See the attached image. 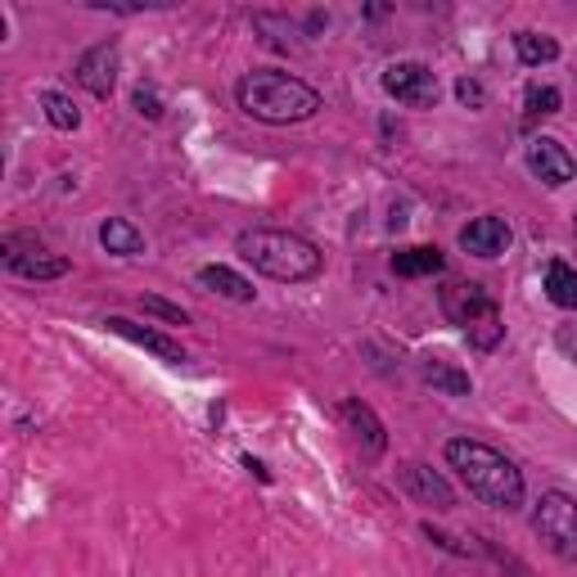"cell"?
Here are the masks:
<instances>
[{
    "label": "cell",
    "instance_id": "cell-13",
    "mask_svg": "<svg viewBox=\"0 0 577 577\" xmlns=\"http://www.w3.org/2000/svg\"><path fill=\"white\" fill-rule=\"evenodd\" d=\"M443 266H447V258L433 249V244H415V249L393 253V271L406 275V280H415V275H438Z\"/></svg>",
    "mask_w": 577,
    "mask_h": 577
},
{
    "label": "cell",
    "instance_id": "cell-11",
    "mask_svg": "<svg viewBox=\"0 0 577 577\" xmlns=\"http://www.w3.org/2000/svg\"><path fill=\"white\" fill-rule=\"evenodd\" d=\"M105 325H109L113 334H122V339H131L135 348H144V352L163 357V361H176V366L185 361V348H181V344H172L167 334H159V329H140V325H135V320H127V316H109Z\"/></svg>",
    "mask_w": 577,
    "mask_h": 577
},
{
    "label": "cell",
    "instance_id": "cell-3",
    "mask_svg": "<svg viewBox=\"0 0 577 577\" xmlns=\"http://www.w3.org/2000/svg\"><path fill=\"white\" fill-rule=\"evenodd\" d=\"M239 258L253 262V271L271 275V280H284V284H298V280H312L325 258L320 249L312 244V239L294 235V230H244L239 235Z\"/></svg>",
    "mask_w": 577,
    "mask_h": 577
},
{
    "label": "cell",
    "instance_id": "cell-8",
    "mask_svg": "<svg viewBox=\"0 0 577 577\" xmlns=\"http://www.w3.org/2000/svg\"><path fill=\"white\" fill-rule=\"evenodd\" d=\"M77 81L100 95V100H109L113 95V81H118V45H95V51H86L77 59Z\"/></svg>",
    "mask_w": 577,
    "mask_h": 577
},
{
    "label": "cell",
    "instance_id": "cell-24",
    "mask_svg": "<svg viewBox=\"0 0 577 577\" xmlns=\"http://www.w3.org/2000/svg\"><path fill=\"white\" fill-rule=\"evenodd\" d=\"M456 95H460V105H483V86H478V81H469V77H460L456 81Z\"/></svg>",
    "mask_w": 577,
    "mask_h": 577
},
{
    "label": "cell",
    "instance_id": "cell-6",
    "mask_svg": "<svg viewBox=\"0 0 577 577\" xmlns=\"http://www.w3.org/2000/svg\"><path fill=\"white\" fill-rule=\"evenodd\" d=\"M383 90H389L393 100L406 105V109H428L433 100H438V77H433V68L406 59V64L383 68Z\"/></svg>",
    "mask_w": 577,
    "mask_h": 577
},
{
    "label": "cell",
    "instance_id": "cell-17",
    "mask_svg": "<svg viewBox=\"0 0 577 577\" xmlns=\"http://www.w3.org/2000/svg\"><path fill=\"white\" fill-rule=\"evenodd\" d=\"M514 51H519V59H523L527 68H537V64L559 59V41H555V36H542V32H519V36H514Z\"/></svg>",
    "mask_w": 577,
    "mask_h": 577
},
{
    "label": "cell",
    "instance_id": "cell-14",
    "mask_svg": "<svg viewBox=\"0 0 577 577\" xmlns=\"http://www.w3.org/2000/svg\"><path fill=\"white\" fill-rule=\"evenodd\" d=\"M100 244H105L109 253H118V258H135V253H144V235H140L131 221L109 217V221L100 226Z\"/></svg>",
    "mask_w": 577,
    "mask_h": 577
},
{
    "label": "cell",
    "instance_id": "cell-1",
    "mask_svg": "<svg viewBox=\"0 0 577 577\" xmlns=\"http://www.w3.org/2000/svg\"><path fill=\"white\" fill-rule=\"evenodd\" d=\"M447 465L465 478V488L483 505H497V510H519L523 505V473L514 469V460H505L488 443L451 438L447 443Z\"/></svg>",
    "mask_w": 577,
    "mask_h": 577
},
{
    "label": "cell",
    "instance_id": "cell-21",
    "mask_svg": "<svg viewBox=\"0 0 577 577\" xmlns=\"http://www.w3.org/2000/svg\"><path fill=\"white\" fill-rule=\"evenodd\" d=\"M527 113H533V118H537V113H542V118H546V113H559V90H555V86H533V90H527Z\"/></svg>",
    "mask_w": 577,
    "mask_h": 577
},
{
    "label": "cell",
    "instance_id": "cell-15",
    "mask_svg": "<svg viewBox=\"0 0 577 577\" xmlns=\"http://www.w3.org/2000/svg\"><path fill=\"white\" fill-rule=\"evenodd\" d=\"M546 298H551L555 307H564V312L577 307V271H573V266H564V262H551V266H546Z\"/></svg>",
    "mask_w": 577,
    "mask_h": 577
},
{
    "label": "cell",
    "instance_id": "cell-23",
    "mask_svg": "<svg viewBox=\"0 0 577 577\" xmlns=\"http://www.w3.org/2000/svg\"><path fill=\"white\" fill-rule=\"evenodd\" d=\"M135 113H144V118H163V105H159L154 86H140V90H135Z\"/></svg>",
    "mask_w": 577,
    "mask_h": 577
},
{
    "label": "cell",
    "instance_id": "cell-20",
    "mask_svg": "<svg viewBox=\"0 0 577 577\" xmlns=\"http://www.w3.org/2000/svg\"><path fill=\"white\" fill-rule=\"evenodd\" d=\"M14 275H28V280H55V275H68V262L64 258H23L10 266Z\"/></svg>",
    "mask_w": 577,
    "mask_h": 577
},
{
    "label": "cell",
    "instance_id": "cell-19",
    "mask_svg": "<svg viewBox=\"0 0 577 577\" xmlns=\"http://www.w3.org/2000/svg\"><path fill=\"white\" fill-rule=\"evenodd\" d=\"M41 105H45V118H51V127H59V131H77V127H81V113H77V105L68 100L64 90H45Z\"/></svg>",
    "mask_w": 577,
    "mask_h": 577
},
{
    "label": "cell",
    "instance_id": "cell-4",
    "mask_svg": "<svg viewBox=\"0 0 577 577\" xmlns=\"http://www.w3.org/2000/svg\"><path fill=\"white\" fill-rule=\"evenodd\" d=\"M443 312H447L451 325H460L469 334L473 348L488 352V348L501 344L505 325H501V312H497V303H492V294L483 284H447L443 288Z\"/></svg>",
    "mask_w": 577,
    "mask_h": 577
},
{
    "label": "cell",
    "instance_id": "cell-7",
    "mask_svg": "<svg viewBox=\"0 0 577 577\" xmlns=\"http://www.w3.org/2000/svg\"><path fill=\"white\" fill-rule=\"evenodd\" d=\"M527 167H533V176H537V181H546L551 189L568 185V181H573V172H577V163L568 159V150H564L559 140H551V135L527 140Z\"/></svg>",
    "mask_w": 577,
    "mask_h": 577
},
{
    "label": "cell",
    "instance_id": "cell-2",
    "mask_svg": "<svg viewBox=\"0 0 577 577\" xmlns=\"http://www.w3.org/2000/svg\"><path fill=\"white\" fill-rule=\"evenodd\" d=\"M235 100H239V109H244L249 118L271 122V127L307 122V118H316V109H320V95H316L307 81L288 77V73H280V68H258V73H249L244 81H239Z\"/></svg>",
    "mask_w": 577,
    "mask_h": 577
},
{
    "label": "cell",
    "instance_id": "cell-5",
    "mask_svg": "<svg viewBox=\"0 0 577 577\" xmlns=\"http://www.w3.org/2000/svg\"><path fill=\"white\" fill-rule=\"evenodd\" d=\"M533 527L559 559H577V501L568 492H546L533 510Z\"/></svg>",
    "mask_w": 577,
    "mask_h": 577
},
{
    "label": "cell",
    "instance_id": "cell-22",
    "mask_svg": "<svg viewBox=\"0 0 577 577\" xmlns=\"http://www.w3.org/2000/svg\"><path fill=\"white\" fill-rule=\"evenodd\" d=\"M140 312L163 316V320H172V325H185V320H189V316H185V307H176V303H163V298H154V294H144V298H140Z\"/></svg>",
    "mask_w": 577,
    "mask_h": 577
},
{
    "label": "cell",
    "instance_id": "cell-16",
    "mask_svg": "<svg viewBox=\"0 0 577 577\" xmlns=\"http://www.w3.org/2000/svg\"><path fill=\"white\" fill-rule=\"evenodd\" d=\"M344 420L357 428V438H366V456L374 460V456L383 451V428H379V420L370 415V406H361V402H344Z\"/></svg>",
    "mask_w": 577,
    "mask_h": 577
},
{
    "label": "cell",
    "instance_id": "cell-10",
    "mask_svg": "<svg viewBox=\"0 0 577 577\" xmlns=\"http://www.w3.org/2000/svg\"><path fill=\"white\" fill-rule=\"evenodd\" d=\"M402 483H406V492H411L415 501H424V505H433V510H451V505H456V492L447 488V478L433 473V469H424V465H406V469H402Z\"/></svg>",
    "mask_w": 577,
    "mask_h": 577
},
{
    "label": "cell",
    "instance_id": "cell-18",
    "mask_svg": "<svg viewBox=\"0 0 577 577\" xmlns=\"http://www.w3.org/2000/svg\"><path fill=\"white\" fill-rule=\"evenodd\" d=\"M424 379L433 383V389L451 393V398H465V393H469V374L456 370V366H447V361H424Z\"/></svg>",
    "mask_w": 577,
    "mask_h": 577
},
{
    "label": "cell",
    "instance_id": "cell-9",
    "mask_svg": "<svg viewBox=\"0 0 577 577\" xmlns=\"http://www.w3.org/2000/svg\"><path fill=\"white\" fill-rule=\"evenodd\" d=\"M510 239L514 235H510V226L501 217H478V221H469L460 230V249L473 253V258H501L510 249Z\"/></svg>",
    "mask_w": 577,
    "mask_h": 577
},
{
    "label": "cell",
    "instance_id": "cell-12",
    "mask_svg": "<svg viewBox=\"0 0 577 577\" xmlns=\"http://www.w3.org/2000/svg\"><path fill=\"white\" fill-rule=\"evenodd\" d=\"M199 284L208 288V294H221V298H230V303H253V294H258V288H253L244 275H235L230 266H204V271H199Z\"/></svg>",
    "mask_w": 577,
    "mask_h": 577
}]
</instances>
